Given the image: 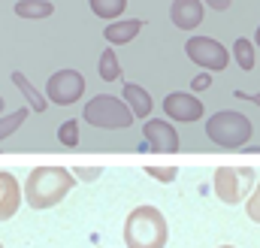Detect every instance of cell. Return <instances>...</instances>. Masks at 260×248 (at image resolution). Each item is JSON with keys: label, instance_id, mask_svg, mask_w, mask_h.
Here are the masks:
<instances>
[{"label": "cell", "instance_id": "6da1fadb", "mask_svg": "<svg viewBox=\"0 0 260 248\" xmlns=\"http://www.w3.org/2000/svg\"><path fill=\"white\" fill-rule=\"evenodd\" d=\"M76 188V173L67 167H34L24 182V200L30 209H52Z\"/></svg>", "mask_w": 260, "mask_h": 248}, {"label": "cell", "instance_id": "7a4b0ae2", "mask_svg": "<svg viewBox=\"0 0 260 248\" xmlns=\"http://www.w3.org/2000/svg\"><path fill=\"white\" fill-rule=\"evenodd\" d=\"M170 227L157 206H136L124 221V245L127 248H167Z\"/></svg>", "mask_w": 260, "mask_h": 248}, {"label": "cell", "instance_id": "3957f363", "mask_svg": "<svg viewBox=\"0 0 260 248\" xmlns=\"http://www.w3.org/2000/svg\"><path fill=\"white\" fill-rule=\"evenodd\" d=\"M251 133V121L236 109H221L206 121V136L221 148H242V142H248Z\"/></svg>", "mask_w": 260, "mask_h": 248}, {"label": "cell", "instance_id": "277c9868", "mask_svg": "<svg viewBox=\"0 0 260 248\" xmlns=\"http://www.w3.org/2000/svg\"><path fill=\"white\" fill-rule=\"evenodd\" d=\"M82 118L91 124V127H103V130H121L133 124V109H130L124 100L118 97H109V94H97L85 103L82 109Z\"/></svg>", "mask_w": 260, "mask_h": 248}, {"label": "cell", "instance_id": "5b68a950", "mask_svg": "<svg viewBox=\"0 0 260 248\" xmlns=\"http://www.w3.org/2000/svg\"><path fill=\"white\" fill-rule=\"evenodd\" d=\"M212 188L221 203L236 206L248 191H254V173L248 167H218L212 176Z\"/></svg>", "mask_w": 260, "mask_h": 248}, {"label": "cell", "instance_id": "8992f818", "mask_svg": "<svg viewBox=\"0 0 260 248\" xmlns=\"http://www.w3.org/2000/svg\"><path fill=\"white\" fill-rule=\"evenodd\" d=\"M185 55L191 58V64H197L206 73H221L230 67V52L212 37H191L185 43Z\"/></svg>", "mask_w": 260, "mask_h": 248}, {"label": "cell", "instance_id": "52a82bcc", "mask_svg": "<svg viewBox=\"0 0 260 248\" xmlns=\"http://www.w3.org/2000/svg\"><path fill=\"white\" fill-rule=\"evenodd\" d=\"M82 94H85V76H82L79 70H58V73H52L49 82H46V97H49V103L73 106Z\"/></svg>", "mask_w": 260, "mask_h": 248}, {"label": "cell", "instance_id": "ba28073f", "mask_svg": "<svg viewBox=\"0 0 260 248\" xmlns=\"http://www.w3.org/2000/svg\"><path fill=\"white\" fill-rule=\"evenodd\" d=\"M203 100L197 94H185V91H173L164 97V115L173 118V121H182V124H191L203 118Z\"/></svg>", "mask_w": 260, "mask_h": 248}, {"label": "cell", "instance_id": "9c48e42d", "mask_svg": "<svg viewBox=\"0 0 260 248\" xmlns=\"http://www.w3.org/2000/svg\"><path fill=\"white\" fill-rule=\"evenodd\" d=\"M142 136H145L148 148L157 151V154H176L179 142H182L179 133H176V127L170 121H164V118H148V121L142 124Z\"/></svg>", "mask_w": 260, "mask_h": 248}, {"label": "cell", "instance_id": "30bf717a", "mask_svg": "<svg viewBox=\"0 0 260 248\" xmlns=\"http://www.w3.org/2000/svg\"><path fill=\"white\" fill-rule=\"evenodd\" d=\"M203 15H206V3L203 0H173L170 6V21L179 27V30H194L203 24Z\"/></svg>", "mask_w": 260, "mask_h": 248}, {"label": "cell", "instance_id": "8fae6325", "mask_svg": "<svg viewBox=\"0 0 260 248\" xmlns=\"http://www.w3.org/2000/svg\"><path fill=\"white\" fill-rule=\"evenodd\" d=\"M21 194H24V188L18 185V179L3 170V173H0V221H9V218L18 212Z\"/></svg>", "mask_w": 260, "mask_h": 248}, {"label": "cell", "instance_id": "7c38bea8", "mask_svg": "<svg viewBox=\"0 0 260 248\" xmlns=\"http://www.w3.org/2000/svg\"><path fill=\"white\" fill-rule=\"evenodd\" d=\"M142 18H121V21H112V24H106V30H103V40L109 43V46H127L130 40H136V34L142 30Z\"/></svg>", "mask_w": 260, "mask_h": 248}, {"label": "cell", "instance_id": "4fadbf2b", "mask_svg": "<svg viewBox=\"0 0 260 248\" xmlns=\"http://www.w3.org/2000/svg\"><path fill=\"white\" fill-rule=\"evenodd\" d=\"M121 94H124V103L133 109V115H136V118H148V115H151V109H154V100L148 97V91H145L142 85L127 82Z\"/></svg>", "mask_w": 260, "mask_h": 248}, {"label": "cell", "instance_id": "5bb4252c", "mask_svg": "<svg viewBox=\"0 0 260 248\" xmlns=\"http://www.w3.org/2000/svg\"><path fill=\"white\" fill-rule=\"evenodd\" d=\"M12 85H15V88L27 97V103H30V109H34V112H46L49 97H46V94H40V91L27 82V76H24V73H18V70H15V73H12Z\"/></svg>", "mask_w": 260, "mask_h": 248}, {"label": "cell", "instance_id": "9a60e30c", "mask_svg": "<svg viewBox=\"0 0 260 248\" xmlns=\"http://www.w3.org/2000/svg\"><path fill=\"white\" fill-rule=\"evenodd\" d=\"M55 12V6L49 0H18L15 3V15L18 18H30V21H40V18H49Z\"/></svg>", "mask_w": 260, "mask_h": 248}, {"label": "cell", "instance_id": "2e32d148", "mask_svg": "<svg viewBox=\"0 0 260 248\" xmlns=\"http://www.w3.org/2000/svg\"><path fill=\"white\" fill-rule=\"evenodd\" d=\"M233 61L239 64V70H254V61H257V46H254V40L239 37V40L233 43Z\"/></svg>", "mask_w": 260, "mask_h": 248}, {"label": "cell", "instance_id": "e0dca14e", "mask_svg": "<svg viewBox=\"0 0 260 248\" xmlns=\"http://www.w3.org/2000/svg\"><path fill=\"white\" fill-rule=\"evenodd\" d=\"M88 3H91V12L103 21H115L127 9V0H88Z\"/></svg>", "mask_w": 260, "mask_h": 248}, {"label": "cell", "instance_id": "ac0fdd59", "mask_svg": "<svg viewBox=\"0 0 260 248\" xmlns=\"http://www.w3.org/2000/svg\"><path fill=\"white\" fill-rule=\"evenodd\" d=\"M100 79L103 82H115V79H121V64H118V55L112 52V46L100 55Z\"/></svg>", "mask_w": 260, "mask_h": 248}, {"label": "cell", "instance_id": "d6986e66", "mask_svg": "<svg viewBox=\"0 0 260 248\" xmlns=\"http://www.w3.org/2000/svg\"><path fill=\"white\" fill-rule=\"evenodd\" d=\"M27 115H30V109H27V106L15 109L12 115H3V118H0V142H3L6 136H12V133L24 124V118H27Z\"/></svg>", "mask_w": 260, "mask_h": 248}, {"label": "cell", "instance_id": "ffe728a7", "mask_svg": "<svg viewBox=\"0 0 260 248\" xmlns=\"http://www.w3.org/2000/svg\"><path fill=\"white\" fill-rule=\"evenodd\" d=\"M58 142L61 145H79V121L76 118H67L58 127Z\"/></svg>", "mask_w": 260, "mask_h": 248}, {"label": "cell", "instance_id": "44dd1931", "mask_svg": "<svg viewBox=\"0 0 260 248\" xmlns=\"http://www.w3.org/2000/svg\"><path fill=\"white\" fill-rule=\"evenodd\" d=\"M245 215H248L254 224H260V182L254 185V191H251L248 200H245Z\"/></svg>", "mask_w": 260, "mask_h": 248}, {"label": "cell", "instance_id": "7402d4cb", "mask_svg": "<svg viewBox=\"0 0 260 248\" xmlns=\"http://www.w3.org/2000/svg\"><path fill=\"white\" fill-rule=\"evenodd\" d=\"M145 170L157 182H176V176H179V167H145Z\"/></svg>", "mask_w": 260, "mask_h": 248}, {"label": "cell", "instance_id": "603a6c76", "mask_svg": "<svg viewBox=\"0 0 260 248\" xmlns=\"http://www.w3.org/2000/svg\"><path fill=\"white\" fill-rule=\"evenodd\" d=\"M206 88H212V73H200V76H194V82H191V91H206Z\"/></svg>", "mask_w": 260, "mask_h": 248}, {"label": "cell", "instance_id": "cb8c5ba5", "mask_svg": "<svg viewBox=\"0 0 260 248\" xmlns=\"http://www.w3.org/2000/svg\"><path fill=\"white\" fill-rule=\"evenodd\" d=\"M100 173H103L100 167H76V176H79V179H85V182H88V179H97Z\"/></svg>", "mask_w": 260, "mask_h": 248}, {"label": "cell", "instance_id": "d4e9b609", "mask_svg": "<svg viewBox=\"0 0 260 248\" xmlns=\"http://www.w3.org/2000/svg\"><path fill=\"white\" fill-rule=\"evenodd\" d=\"M209 9H215V12H224V9H230V0H203Z\"/></svg>", "mask_w": 260, "mask_h": 248}, {"label": "cell", "instance_id": "484cf974", "mask_svg": "<svg viewBox=\"0 0 260 248\" xmlns=\"http://www.w3.org/2000/svg\"><path fill=\"white\" fill-rule=\"evenodd\" d=\"M236 97H242V100H251L254 106H260V94H245V91H236Z\"/></svg>", "mask_w": 260, "mask_h": 248}, {"label": "cell", "instance_id": "4316f807", "mask_svg": "<svg viewBox=\"0 0 260 248\" xmlns=\"http://www.w3.org/2000/svg\"><path fill=\"white\" fill-rule=\"evenodd\" d=\"M254 46L260 49V24H257V30H254Z\"/></svg>", "mask_w": 260, "mask_h": 248}, {"label": "cell", "instance_id": "83f0119b", "mask_svg": "<svg viewBox=\"0 0 260 248\" xmlns=\"http://www.w3.org/2000/svg\"><path fill=\"white\" fill-rule=\"evenodd\" d=\"M0 112H3V97H0Z\"/></svg>", "mask_w": 260, "mask_h": 248}, {"label": "cell", "instance_id": "f1b7e54d", "mask_svg": "<svg viewBox=\"0 0 260 248\" xmlns=\"http://www.w3.org/2000/svg\"><path fill=\"white\" fill-rule=\"evenodd\" d=\"M221 248H233V245H221Z\"/></svg>", "mask_w": 260, "mask_h": 248}, {"label": "cell", "instance_id": "f546056e", "mask_svg": "<svg viewBox=\"0 0 260 248\" xmlns=\"http://www.w3.org/2000/svg\"><path fill=\"white\" fill-rule=\"evenodd\" d=\"M0 248H3V245H0Z\"/></svg>", "mask_w": 260, "mask_h": 248}]
</instances>
